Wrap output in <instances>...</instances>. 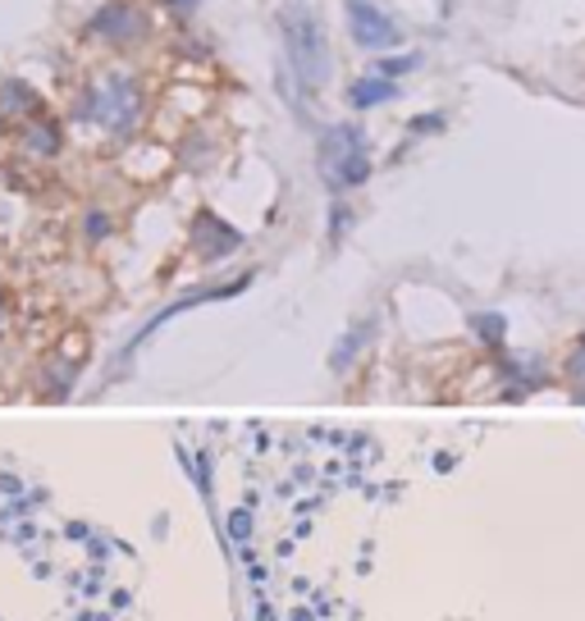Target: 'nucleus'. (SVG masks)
Instances as JSON below:
<instances>
[{
	"instance_id": "nucleus-1",
	"label": "nucleus",
	"mask_w": 585,
	"mask_h": 621,
	"mask_svg": "<svg viewBox=\"0 0 585 621\" xmlns=\"http://www.w3.org/2000/svg\"><path fill=\"white\" fill-rule=\"evenodd\" d=\"M279 33H284V51H289V64L302 74V83L320 87L330 78V46H325V28L312 10L302 5H289L279 14Z\"/></svg>"
},
{
	"instance_id": "nucleus-2",
	"label": "nucleus",
	"mask_w": 585,
	"mask_h": 621,
	"mask_svg": "<svg viewBox=\"0 0 585 621\" xmlns=\"http://www.w3.org/2000/svg\"><path fill=\"white\" fill-rule=\"evenodd\" d=\"M348 33H353V41L366 46V51H393V46L403 41L398 23L380 5H370V0H348Z\"/></svg>"
},
{
	"instance_id": "nucleus-3",
	"label": "nucleus",
	"mask_w": 585,
	"mask_h": 621,
	"mask_svg": "<svg viewBox=\"0 0 585 621\" xmlns=\"http://www.w3.org/2000/svg\"><path fill=\"white\" fill-rule=\"evenodd\" d=\"M92 33H101L110 46H129L137 37H147V14L133 5H106L97 19H92Z\"/></svg>"
},
{
	"instance_id": "nucleus-4",
	"label": "nucleus",
	"mask_w": 585,
	"mask_h": 621,
	"mask_svg": "<svg viewBox=\"0 0 585 621\" xmlns=\"http://www.w3.org/2000/svg\"><path fill=\"white\" fill-rule=\"evenodd\" d=\"M330 160L343 165L348 179H357V174H362V137H357L353 129H339V133L330 137Z\"/></svg>"
},
{
	"instance_id": "nucleus-5",
	"label": "nucleus",
	"mask_w": 585,
	"mask_h": 621,
	"mask_svg": "<svg viewBox=\"0 0 585 621\" xmlns=\"http://www.w3.org/2000/svg\"><path fill=\"white\" fill-rule=\"evenodd\" d=\"M353 97H357V106H370V101H380V97H393V87H389L380 74H370V83H362Z\"/></svg>"
},
{
	"instance_id": "nucleus-6",
	"label": "nucleus",
	"mask_w": 585,
	"mask_h": 621,
	"mask_svg": "<svg viewBox=\"0 0 585 621\" xmlns=\"http://www.w3.org/2000/svg\"><path fill=\"white\" fill-rule=\"evenodd\" d=\"M166 5H170L174 14H193V10H197V0H166Z\"/></svg>"
}]
</instances>
